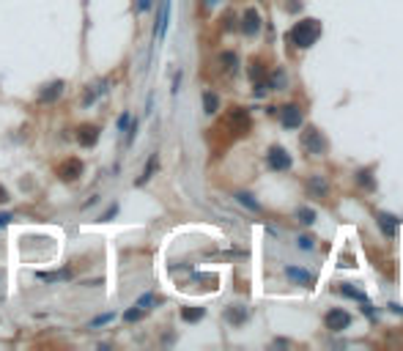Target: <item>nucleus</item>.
I'll use <instances>...</instances> for the list:
<instances>
[{
    "mask_svg": "<svg viewBox=\"0 0 403 351\" xmlns=\"http://www.w3.org/2000/svg\"><path fill=\"white\" fill-rule=\"evenodd\" d=\"M321 33V22L318 20H302V22H296L294 28H291V42H294V47H299V50H307V47H313L315 44V38H318Z\"/></svg>",
    "mask_w": 403,
    "mask_h": 351,
    "instance_id": "nucleus-1",
    "label": "nucleus"
},
{
    "mask_svg": "<svg viewBox=\"0 0 403 351\" xmlns=\"http://www.w3.org/2000/svg\"><path fill=\"white\" fill-rule=\"evenodd\" d=\"M55 173H58L61 181H69V184H74V181L85 173V162H83L80 157H66L58 167H55Z\"/></svg>",
    "mask_w": 403,
    "mask_h": 351,
    "instance_id": "nucleus-2",
    "label": "nucleus"
},
{
    "mask_svg": "<svg viewBox=\"0 0 403 351\" xmlns=\"http://www.w3.org/2000/svg\"><path fill=\"white\" fill-rule=\"evenodd\" d=\"M299 143H302V148L310 157H318V154L327 151V140H324V134L315 129V126H307V129L302 132V138H299Z\"/></svg>",
    "mask_w": 403,
    "mask_h": 351,
    "instance_id": "nucleus-3",
    "label": "nucleus"
},
{
    "mask_svg": "<svg viewBox=\"0 0 403 351\" xmlns=\"http://www.w3.org/2000/svg\"><path fill=\"white\" fill-rule=\"evenodd\" d=\"M74 138H77V143H80L83 148H93L99 143V138H102V126L99 124H80V126H77V132H74Z\"/></svg>",
    "mask_w": 403,
    "mask_h": 351,
    "instance_id": "nucleus-4",
    "label": "nucleus"
},
{
    "mask_svg": "<svg viewBox=\"0 0 403 351\" xmlns=\"http://www.w3.org/2000/svg\"><path fill=\"white\" fill-rule=\"evenodd\" d=\"M266 165L272 167V170H277V173H286L291 170V154L286 148H280V146H274V148H269V154H266Z\"/></svg>",
    "mask_w": 403,
    "mask_h": 351,
    "instance_id": "nucleus-5",
    "label": "nucleus"
},
{
    "mask_svg": "<svg viewBox=\"0 0 403 351\" xmlns=\"http://www.w3.org/2000/svg\"><path fill=\"white\" fill-rule=\"evenodd\" d=\"M63 91H66V83L63 80H52V83H47L38 88V105H52V102H58L63 96Z\"/></svg>",
    "mask_w": 403,
    "mask_h": 351,
    "instance_id": "nucleus-6",
    "label": "nucleus"
},
{
    "mask_svg": "<svg viewBox=\"0 0 403 351\" xmlns=\"http://www.w3.org/2000/svg\"><path fill=\"white\" fill-rule=\"evenodd\" d=\"M324 324H327L329 332H343L346 326L351 324V316L346 313L343 307H332V310H327V316H324Z\"/></svg>",
    "mask_w": 403,
    "mask_h": 351,
    "instance_id": "nucleus-7",
    "label": "nucleus"
},
{
    "mask_svg": "<svg viewBox=\"0 0 403 351\" xmlns=\"http://www.w3.org/2000/svg\"><path fill=\"white\" fill-rule=\"evenodd\" d=\"M280 124L286 126V129H299V126L305 124V115H302V110H299V105L280 107Z\"/></svg>",
    "mask_w": 403,
    "mask_h": 351,
    "instance_id": "nucleus-8",
    "label": "nucleus"
},
{
    "mask_svg": "<svg viewBox=\"0 0 403 351\" xmlns=\"http://www.w3.org/2000/svg\"><path fill=\"white\" fill-rule=\"evenodd\" d=\"M110 91V77H105V80H99V83H93V85H88L85 88V93H83V107H91V105H96L99 102V96H105V93Z\"/></svg>",
    "mask_w": 403,
    "mask_h": 351,
    "instance_id": "nucleus-9",
    "label": "nucleus"
},
{
    "mask_svg": "<svg viewBox=\"0 0 403 351\" xmlns=\"http://www.w3.org/2000/svg\"><path fill=\"white\" fill-rule=\"evenodd\" d=\"M228 126L236 132V134H244L250 129V115H247V110H241V107H236L231 115H228Z\"/></svg>",
    "mask_w": 403,
    "mask_h": 351,
    "instance_id": "nucleus-10",
    "label": "nucleus"
},
{
    "mask_svg": "<svg viewBox=\"0 0 403 351\" xmlns=\"http://www.w3.org/2000/svg\"><path fill=\"white\" fill-rule=\"evenodd\" d=\"M260 30V14L255 9H247L244 11V20H241V33L244 36H255Z\"/></svg>",
    "mask_w": 403,
    "mask_h": 351,
    "instance_id": "nucleus-11",
    "label": "nucleus"
},
{
    "mask_svg": "<svg viewBox=\"0 0 403 351\" xmlns=\"http://www.w3.org/2000/svg\"><path fill=\"white\" fill-rule=\"evenodd\" d=\"M168 22H170V0H162V6H159V17H156V38H165V33H168Z\"/></svg>",
    "mask_w": 403,
    "mask_h": 351,
    "instance_id": "nucleus-12",
    "label": "nucleus"
},
{
    "mask_svg": "<svg viewBox=\"0 0 403 351\" xmlns=\"http://www.w3.org/2000/svg\"><path fill=\"white\" fill-rule=\"evenodd\" d=\"M286 277L291 283H299V285H313L315 277L307 272V269H296V266H286Z\"/></svg>",
    "mask_w": 403,
    "mask_h": 351,
    "instance_id": "nucleus-13",
    "label": "nucleus"
},
{
    "mask_svg": "<svg viewBox=\"0 0 403 351\" xmlns=\"http://www.w3.org/2000/svg\"><path fill=\"white\" fill-rule=\"evenodd\" d=\"M72 275H74L72 269L63 266V269H55V272H38L36 277L42 283H63V280H72Z\"/></svg>",
    "mask_w": 403,
    "mask_h": 351,
    "instance_id": "nucleus-14",
    "label": "nucleus"
},
{
    "mask_svg": "<svg viewBox=\"0 0 403 351\" xmlns=\"http://www.w3.org/2000/svg\"><path fill=\"white\" fill-rule=\"evenodd\" d=\"M156 167H159V157H156V154H151V157H148V162H146V167H143V173H140V179L134 181V184H137V187H143L146 181H148V179H151V176L156 173Z\"/></svg>",
    "mask_w": 403,
    "mask_h": 351,
    "instance_id": "nucleus-15",
    "label": "nucleus"
},
{
    "mask_svg": "<svg viewBox=\"0 0 403 351\" xmlns=\"http://www.w3.org/2000/svg\"><path fill=\"white\" fill-rule=\"evenodd\" d=\"M378 225H381V230L387 236H398V220H395L392 214L381 211V214H378Z\"/></svg>",
    "mask_w": 403,
    "mask_h": 351,
    "instance_id": "nucleus-16",
    "label": "nucleus"
},
{
    "mask_svg": "<svg viewBox=\"0 0 403 351\" xmlns=\"http://www.w3.org/2000/svg\"><path fill=\"white\" fill-rule=\"evenodd\" d=\"M307 189H310V195L321 198V195H327L329 184H327V179H321V176H310V181H307Z\"/></svg>",
    "mask_w": 403,
    "mask_h": 351,
    "instance_id": "nucleus-17",
    "label": "nucleus"
},
{
    "mask_svg": "<svg viewBox=\"0 0 403 351\" xmlns=\"http://www.w3.org/2000/svg\"><path fill=\"white\" fill-rule=\"evenodd\" d=\"M181 318H184L187 324H197L206 318V307H184L181 310Z\"/></svg>",
    "mask_w": 403,
    "mask_h": 351,
    "instance_id": "nucleus-18",
    "label": "nucleus"
},
{
    "mask_svg": "<svg viewBox=\"0 0 403 351\" xmlns=\"http://www.w3.org/2000/svg\"><path fill=\"white\" fill-rule=\"evenodd\" d=\"M225 321L233 324V326L244 324V321H247V310H244V307H231V310H225Z\"/></svg>",
    "mask_w": 403,
    "mask_h": 351,
    "instance_id": "nucleus-19",
    "label": "nucleus"
},
{
    "mask_svg": "<svg viewBox=\"0 0 403 351\" xmlns=\"http://www.w3.org/2000/svg\"><path fill=\"white\" fill-rule=\"evenodd\" d=\"M203 110H206L209 115H214L219 110V96L214 91H203Z\"/></svg>",
    "mask_w": 403,
    "mask_h": 351,
    "instance_id": "nucleus-20",
    "label": "nucleus"
},
{
    "mask_svg": "<svg viewBox=\"0 0 403 351\" xmlns=\"http://www.w3.org/2000/svg\"><path fill=\"white\" fill-rule=\"evenodd\" d=\"M236 201H239L244 209H250V211H260V203H258L250 192H236Z\"/></svg>",
    "mask_w": 403,
    "mask_h": 351,
    "instance_id": "nucleus-21",
    "label": "nucleus"
},
{
    "mask_svg": "<svg viewBox=\"0 0 403 351\" xmlns=\"http://www.w3.org/2000/svg\"><path fill=\"white\" fill-rule=\"evenodd\" d=\"M115 318H118V316H115V310H113V313H102V316H96V318H93V321H91L88 326H91V329H99V326H107V324H113Z\"/></svg>",
    "mask_w": 403,
    "mask_h": 351,
    "instance_id": "nucleus-22",
    "label": "nucleus"
},
{
    "mask_svg": "<svg viewBox=\"0 0 403 351\" xmlns=\"http://www.w3.org/2000/svg\"><path fill=\"white\" fill-rule=\"evenodd\" d=\"M340 294H343V297H351V299H357V302H368V297H365V294H362V291H357V288H354V285H349V283H343V285H340Z\"/></svg>",
    "mask_w": 403,
    "mask_h": 351,
    "instance_id": "nucleus-23",
    "label": "nucleus"
},
{
    "mask_svg": "<svg viewBox=\"0 0 403 351\" xmlns=\"http://www.w3.org/2000/svg\"><path fill=\"white\" fill-rule=\"evenodd\" d=\"M143 316H146V310L134 305V307H129V310H126V313H124V321H126V324H134V321H140V318H143Z\"/></svg>",
    "mask_w": 403,
    "mask_h": 351,
    "instance_id": "nucleus-24",
    "label": "nucleus"
},
{
    "mask_svg": "<svg viewBox=\"0 0 403 351\" xmlns=\"http://www.w3.org/2000/svg\"><path fill=\"white\" fill-rule=\"evenodd\" d=\"M296 217L302 220L305 225H313V222H315V211L307 209V206H299V209H296Z\"/></svg>",
    "mask_w": 403,
    "mask_h": 351,
    "instance_id": "nucleus-25",
    "label": "nucleus"
},
{
    "mask_svg": "<svg viewBox=\"0 0 403 351\" xmlns=\"http://www.w3.org/2000/svg\"><path fill=\"white\" fill-rule=\"evenodd\" d=\"M219 63H223L228 71H236V63H239V58H236V52H223V55H219Z\"/></svg>",
    "mask_w": 403,
    "mask_h": 351,
    "instance_id": "nucleus-26",
    "label": "nucleus"
},
{
    "mask_svg": "<svg viewBox=\"0 0 403 351\" xmlns=\"http://www.w3.org/2000/svg\"><path fill=\"white\" fill-rule=\"evenodd\" d=\"M154 302H156V297H154V294H143V297H140L137 302H134V305H137V307H143V310H148V307L154 305Z\"/></svg>",
    "mask_w": 403,
    "mask_h": 351,
    "instance_id": "nucleus-27",
    "label": "nucleus"
},
{
    "mask_svg": "<svg viewBox=\"0 0 403 351\" xmlns=\"http://www.w3.org/2000/svg\"><path fill=\"white\" fill-rule=\"evenodd\" d=\"M129 121H132V115H129V113H121V115H118V121H115V129H118V132H126Z\"/></svg>",
    "mask_w": 403,
    "mask_h": 351,
    "instance_id": "nucleus-28",
    "label": "nucleus"
},
{
    "mask_svg": "<svg viewBox=\"0 0 403 351\" xmlns=\"http://www.w3.org/2000/svg\"><path fill=\"white\" fill-rule=\"evenodd\" d=\"M250 77H252V83H260V80H264V66H260V63H252Z\"/></svg>",
    "mask_w": 403,
    "mask_h": 351,
    "instance_id": "nucleus-29",
    "label": "nucleus"
},
{
    "mask_svg": "<svg viewBox=\"0 0 403 351\" xmlns=\"http://www.w3.org/2000/svg\"><path fill=\"white\" fill-rule=\"evenodd\" d=\"M359 184H365L368 189H373V187H376V181L370 179V170H359Z\"/></svg>",
    "mask_w": 403,
    "mask_h": 351,
    "instance_id": "nucleus-30",
    "label": "nucleus"
},
{
    "mask_svg": "<svg viewBox=\"0 0 403 351\" xmlns=\"http://www.w3.org/2000/svg\"><path fill=\"white\" fill-rule=\"evenodd\" d=\"M115 214H118V203H113V206H110V209H107V211L99 217V222H107V220H113Z\"/></svg>",
    "mask_w": 403,
    "mask_h": 351,
    "instance_id": "nucleus-31",
    "label": "nucleus"
},
{
    "mask_svg": "<svg viewBox=\"0 0 403 351\" xmlns=\"http://www.w3.org/2000/svg\"><path fill=\"white\" fill-rule=\"evenodd\" d=\"M296 244L302 247V250H313V239H310V236H299Z\"/></svg>",
    "mask_w": 403,
    "mask_h": 351,
    "instance_id": "nucleus-32",
    "label": "nucleus"
},
{
    "mask_svg": "<svg viewBox=\"0 0 403 351\" xmlns=\"http://www.w3.org/2000/svg\"><path fill=\"white\" fill-rule=\"evenodd\" d=\"M9 201H11V198H9V189L0 184V206H3V203H9Z\"/></svg>",
    "mask_w": 403,
    "mask_h": 351,
    "instance_id": "nucleus-33",
    "label": "nucleus"
},
{
    "mask_svg": "<svg viewBox=\"0 0 403 351\" xmlns=\"http://www.w3.org/2000/svg\"><path fill=\"white\" fill-rule=\"evenodd\" d=\"M151 3H154V0H140V3H137V11H148V9H151Z\"/></svg>",
    "mask_w": 403,
    "mask_h": 351,
    "instance_id": "nucleus-34",
    "label": "nucleus"
},
{
    "mask_svg": "<svg viewBox=\"0 0 403 351\" xmlns=\"http://www.w3.org/2000/svg\"><path fill=\"white\" fill-rule=\"evenodd\" d=\"M9 222H11V214H6V211H3V214H0V228L9 225Z\"/></svg>",
    "mask_w": 403,
    "mask_h": 351,
    "instance_id": "nucleus-35",
    "label": "nucleus"
}]
</instances>
